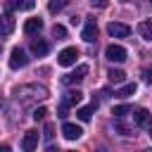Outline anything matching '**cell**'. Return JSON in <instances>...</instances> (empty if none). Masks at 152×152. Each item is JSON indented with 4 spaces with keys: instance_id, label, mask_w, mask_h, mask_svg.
Instances as JSON below:
<instances>
[{
    "instance_id": "obj_1",
    "label": "cell",
    "mask_w": 152,
    "mask_h": 152,
    "mask_svg": "<svg viewBox=\"0 0 152 152\" xmlns=\"http://www.w3.org/2000/svg\"><path fill=\"white\" fill-rule=\"evenodd\" d=\"M86 74H88V66L81 64V66H76V71L64 74V76H62V83H64V86H76V83H81V81L86 78Z\"/></svg>"
},
{
    "instance_id": "obj_2",
    "label": "cell",
    "mask_w": 152,
    "mask_h": 152,
    "mask_svg": "<svg viewBox=\"0 0 152 152\" xmlns=\"http://www.w3.org/2000/svg\"><path fill=\"white\" fill-rule=\"evenodd\" d=\"M76 59H78V50L76 48H64L57 55V64L59 66H71V64H76Z\"/></svg>"
},
{
    "instance_id": "obj_3",
    "label": "cell",
    "mask_w": 152,
    "mask_h": 152,
    "mask_svg": "<svg viewBox=\"0 0 152 152\" xmlns=\"http://www.w3.org/2000/svg\"><path fill=\"white\" fill-rule=\"evenodd\" d=\"M26 64H28L26 52H24L21 48H14V50H12V55H10V66H12V69H24Z\"/></svg>"
},
{
    "instance_id": "obj_4",
    "label": "cell",
    "mask_w": 152,
    "mask_h": 152,
    "mask_svg": "<svg viewBox=\"0 0 152 152\" xmlns=\"http://www.w3.org/2000/svg\"><path fill=\"white\" fill-rule=\"evenodd\" d=\"M107 33H109L112 38H126V36L131 33V26H126V24H121V21H112V24H107Z\"/></svg>"
},
{
    "instance_id": "obj_5",
    "label": "cell",
    "mask_w": 152,
    "mask_h": 152,
    "mask_svg": "<svg viewBox=\"0 0 152 152\" xmlns=\"http://www.w3.org/2000/svg\"><path fill=\"white\" fill-rule=\"evenodd\" d=\"M104 57L109 59V62H124L126 59V48H121V45H107V50H104Z\"/></svg>"
},
{
    "instance_id": "obj_6",
    "label": "cell",
    "mask_w": 152,
    "mask_h": 152,
    "mask_svg": "<svg viewBox=\"0 0 152 152\" xmlns=\"http://www.w3.org/2000/svg\"><path fill=\"white\" fill-rule=\"evenodd\" d=\"M133 121H135V126L152 128V114H150L147 109H138V112H133Z\"/></svg>"
},
{
    "instance_id": "obj_7",
    "label": "cell",
    "mask_w": 152,
    "mask_h": 152,
    "mask_svg": "<svg viewBox=\"0 0 152 152\" xmlns=\"http://www.w3.org/2000/svg\"><path fill=\"white\" fill-rule=\"evenodd\" d=\"M62 135H64L66 140H78V138L83 135V128L76 126V124H64V126H62Z\"/></svg>"
},
{
    "instance_id": "obj_8",
    "label": "cell",
    "mask_w": 152,
    "mask_h": 152,
    "mask_svg": "<svg viewBox=\"0 0 152 152\" xmlns=\"http://www.w3.org/2000/svg\"><path fill=\"white\" fill-rule=\"evenodd\" d=\"M36 147H38V131H26V135H24V140H21V150L33 152Z\"/></svg>"
},
{
    "instance_id": "obj_9",
    "label": "cell",
    "mask_w": 152,
    "mask_h": 152,
    "mask_svg": "<svg viewBox=\"0 0 152 152\" xmlns=\"http://www.w3.org/2000/svg\"><path fill=\"white\" fill-rule=\"evenodd\" d=\"M31 52L33 55H38V57H43V55H48V50H50V45H48V40H43V38H31Z\"/></svg>"
},
{
    "instance_id": "obj_10",
    "label": "cell",
    "mask_w": 152,
    "mask_h": 152,
    "mask_svg": "<svg viewBox=\"0 0 152 152\" xmlns=\"http://www.w3.org/2000/svg\"><path fill=\"white\" fill-rule=\"evenodd\" d=\"M14 31V19H12V12H5L2 21H0V36H10Z\"/></svg>"
},
{
    "instance_id": "obj_11",
    "label": "cell",
    "mask_w": 152,
    "mask_h": 152,
    "mask_svg": "<svg viewBox=\"0 0 152 152\" xmlns=\"http://www.w3.org/2000/svg\"><path fill=\"white\" fill-rule=\"evenodd\" d=\"M95 38H97V24H95V19H90L86 24V28H83V40L86 43H93Z\"/></svg>"
},
{
    "instance_id": "obj_12",
    "label": "cell",
    "mask_w": 152,
    "mask_h": 152,
    "mask_svg": "<svg viewBox=\"0 0 152 152\" xmlns=\"http://www.w3.org/2000/svg\"><path fill=\"white\" fill-rule=\"evenodd\" d=\"M81 100H83V93H81V90H66L62 102H64V104H69V107H76Z\"/></svg>"
},
{
    "instance_id": "obj_13",
    "label": "cell",
    "mask_w": 152,
    "mask_h": 152,
    "mask_svg": "<svg viewBox=\"0 0 152 152\" xmlns=\"http://www.w3.org/2000/svg\"><path fill=\"white\" fill-rule=\"evenodd\" d=\"M138 33L142 40H152V19H142L138 24Z\"/></svg>"
},
{
    "instance_id": "obj_14",
    "label": "cell",
    "mask_w": 152,
    "mask_h": 152,
    "mask_svg": "<svg viewBox=\"0 0 152 152\" xmlns=\"http://www.w3.org/2000/svg\"><path fill=\"white\" fill-rule=\"evenodd\" d=\"M95 107H97V102L93 100V104H88V107H78V109H76V116H78L81 121H90V116H93Z\"/></svg>"
},
{
    "instance_id": "obj_15",
    "label": "cell",
    "mask_w": 152,
    "mask_h": 152,
    "mask_svg": "<svg viewBox=\"0 0 152 152\" xmlns=\"http://www.w3.org/2000/svg\"><path fill=\"white\" fill-rule=\"evenodd\" d=\"M40 28H43V19H28V21L24 24V33H28V36L38 33Z\"/></svg>"
},
{
    "instance_id": "obj_16",
    "label": "cell",
    "mask_w": 152,
    "mask_h": 152,
    "mask_svg": "<svg viewBox=\"0 0 152 152\" xmlns=\"http://www.w3.org/2000/svg\"><path fill=\"white\" fill-rule=\"evenodd\" d=\"M107 78H109L112 83H124V81H126V74H124L121 69H109V71H107Z\"/></svg>"
},
{
    "instance_id": "obj_17",
    "label": "cell",
    "mask_w": 152,
    "mask_h": 152,
    "mask_svg": "<svg viewBox=\"0 0 152 152\" xmlns=\"http://www.w3.org/2000/svg\"><path fill=\"white\" fill-rule=\"evenodd\" d=\"M66 5H69V0H50V2H48V10H50L52 14H57V12H62Z\"/></svg>"
},
{
    "instance_id": "obj_18",
    "label": "cell",
    "mask_w": 152,
    "mask_h": 152,
    "mask_svg": "<svg viewBox=\"0 0 152 152\" xmlns=\"http://www.w3.org/2000/svg\"><path fill=\"white\" fill-rule=\"evenodd\" d=\"M128 112H133V107H131V104H119V107H114V112H112V114H114L116 119H124Z\"/></svg>"
},
{
    "instance_id": "obj_19",
    "label": "cell",
    "mask_w": 152,
    "mask_h": 152,
    "mask_svg": "<svg viewBox=\"0 0 152 152\" xmlns=\"http://www.w3.org/2000/svg\"><path fill=\"white\" fill-rule=\"evenodd\" d=\"M12 7H14V10H33L36 2H33V0H14Z\"/></svg>"
},
{
    "instance_id": "obj_20",
    "label": "cell",
    "mask_w": 152,
    "mask_h": 152,
    "mask_svg": "<svg viewBox=\"0 0 152 152\" xmlns=\"http://www.w3.org/2000/svg\"><path fill=\"white\" fill-rule=\"evenodd\" d=\"M52 36H55L57 40H62V38H66V28H64L62 24H55V26H52Z\"/></svg>"
},
{
    "instance_id": "obj_21",
    "label": "cell",
    "mask_w": 152,
    "mask_h": 152,
    "mask_svg": "<svg viewBox=\"0 0 152 152\" xmlns=\"http://www.w3.org/2000/svg\"><path fill=\"white\" fill-rule=\"evenodd\" d=\"M133 93H135V83H126L116 95H119V97H128V95H133Z\"/></svg>"
},
{
    "instance_id": "obj_22",
    "label": "cell",
    "mask_w": 152,
    "mask_h": 152,
    "mask_svg": "<svg viewBox=\"0 0 152 152\" xmlns=\"http://www.w3.org/2000/svg\"><path fill=\"white\" fill-rule=\"evenodd\" d=\"M31 116H33V119H36V121H43V119H45V116H48V109H45V107H36V109H33V114H31Z\"/></svg>"
},
{
    "instance_id": "obj_23",
    "label": "cell",
    "mask_w": 152,
    "mask_h": 152,
    "mask_svg": "<svg viewBox=\"0 0 152 152\" xmlns=\"http://www.w3.org/2000/svg\"><path fill=\"white\" fill-rule=\"evenodd\" d=\"M66 112H69V104H64V102H62V104H59V109H57V116H59V119H66Z\"/></svg>"
},
{
    "instance_id": "obj_24",
    "label": "cell",
    "mask_w": 152,
    "mask_h": 152,
    "mask_svg": "<svg viewBox=\"0 0 152 152\" xmlns=\"http://www.w3.org/2000/svg\"><path fill=\"white\" fill-rule=\"evenodd\" d=\"M90 5H93V7H107L109 0H90Z\"/></svg>"
},
{
    "instance_id": "obj_25",
    "label": "cell",
    "mask_w": 152,
    "mask_h": 152,
    "mask_svg": "<svg viewBox=\"0 0 152 152\" xmlns=\"http://www.w3.org/2000/svg\"><path fill=\"white\" fill-rule=\"evenodd\" d=\"M45 138H48V140L52 138V124H48V126H45Z\"/></svg>"
},
{
    "instance_id": "obj_26",
    "label": "cell",
    "mask_w": 152,
    "mask_h": 152,
    "mask_svg": "<svg viewBox=\"0 0 152 152\" xmlns=\"http://www.w3.org/2000/svg\"><path fill=\"white\" fill-rule=\"evenodd\" d=\"M147 135H150V138H152V128H147Z\"/></svg>"
},
{
    "instance_id": "obj_27",
    "label": "cell",
    "mask_w": 152,
    "mask_h": 152,
    "mask_svg": "<svg viewBox=\"0 0 152 152\" xmlns=\"http://www.w3.org/2000/svg\"><path fill=\"white\" fill-rule=\"evenodd\" d=\"M0 50H2V43H0Z\"/></svg>"
},
{
    "instance_id": "obj_28",
    "label": "cell",
    "mask_w": 152,
    "mask_h": 152,
    "mask_svg": "<svg viewBox=\"0 0 152 152\" xmlns=\"http://www.w3.org/2000/svg\"><path fill=\"white\" fill-rule=\"evenodd\" d=\"M150 2H152V0H150Z\"/></svg>"
}]
</instances>
